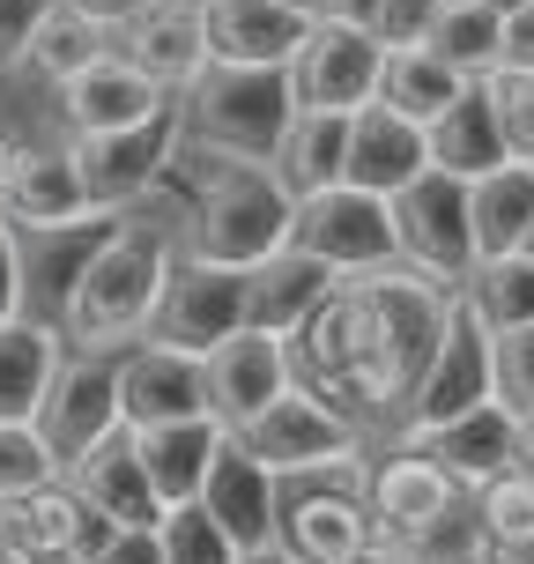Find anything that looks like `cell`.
Instances as JSON below:
<instances>
[{"label": "cell", "mask_w": 534, "mask_h": 564, "mask_svg": "<svg viewBox=\"0 0 534 564\" xmlns=\"http://www.w3.org/2000/svg\"><path fill=\"white\" fill-rule=\"evenodd\" d=\"M453 305H460V282H438L408 260L341 275L319 297V312L290 335L297 379L319 401H335L371 446H386L446 341Z\"/></svg>", "instance_id": "cell-1"}, {"label": "cell", "mask_w": 534, "mask_h": 564, "mask_svg": "<svg viewBox=\"0 0 534 564\" xmlns=\"http://www.w3.org/2000/svg\"><path fill=\"white\" fill-rule=\"evenodd\" d=\"M186 260V224L178 208H156L141 200L127 216H112V230L83 253V268L59 290V335L67 349H89V357H119L149 341L156 327V305H164L171 268Z\"/></svg>", "instance_id": "cell-2"}, {"label": "cell", "mask_w": 534, "mask_h": 564, "mask_svg": "<svg viewBox=\"0 0 534 564\" xmlns=\"http://www.w3.org/2000/svg\"><path fill=\"white\" fill-rule=\"evenodd\" d=\"M164 186H186L178 224H186V253L216 260V268H268L297 230V194L282 186L275 164L260 156H230L208 141H178Z\"/></svg>", "instance_id": "cell-3"}, {"label": "cell", "mask_w": 534, "mask_h": 564, "mask_svg": "<svg viewBox=\"0 0 534 564\" xmlns=\"http://www.w3.org/2000/svg\"><path fill=\"white\" fill-rule=\"evenodd\" d=\"M178 112H186V141L275 164L282 134L297 119V83H290V67H208L178 97Z\"/></svg>", "instance_id": "cell-4"}, {"label": "cell", "mask_w": 534, "mask_h": 564, "mask_svg": "<svg viewBox=\"0 0 534 564\" xmlns=\"http://www.w3.org/2000/svg\"><path fill=\"white\" fill-rule=\"evenodd\" d=\"M364 468H327V476H290L282 482V512H275V550L290 564H349L364 557L379 535L371 520V498H364Z\"/></svg>", "instance_id": "cell-5"}, {"label": "cell", "mask_w": 534, "mask_h": 564, "mask_svg": "<svg viewBox=\"0 0 534 564\" xmlns=\"http://www.w3.org/2000/svg\"><path fill=\"white\" fill-rule=\"evenodd\" d=\"M230 438L253 453L275 482H290V476H327V468H357V460H371V438L341 416L335 401L312 394L305 379H297L282 401H268V409H260L246 431H230Z\"/></svg>", "instance_id": "cell-6"}, {"label": "cell", "mask_w": 534, "mask_h": 564, "mask_svg": "<svg viewBox=\"0 0 534 564\" xmlns=\"http://www.w3.org/2000/svg\"><path fill=\"white\" fill-rule=\"evenodd\" d=\"M482 401H498V327H490V319L476 312V297L460 290L446 341H438V357H431L416 401H408V416H401V431L386 438V446H408V438H423V431H438V423H453V416H468V409H482Z\"/></svg>", "instance_id": "cell-7"}, {"label": "cell", "mask_w": 534, "mask_h": 564, "mask_svg": "<svg viewBox=\"0 0 534 564\" xmlns=\"http://www.w3.org/2000/svg\"><path fill=\"white\" fill-rule=\"evenodd\" d=\"M290 246L312 253L319 268L335 275H364V268H386L401 260V230H394V200L364 194V186H327V194H305L297 200V230Z\"/></svg>", "instance_id": "cell-8"}, {"label": "cell", "mask_w": 534, "mask_h": 564, "mask_svg": "<svg viewBox=\"0 0 534 564\" xmlns=\"http://www.w3.org/2000/svg\"><path fill=\"white\" fill-rule=\"evenodd\" d=\"M186 141V112L171 105L164 119L149 127H127V134H67L75 164H83V186L97 200V216H127L141 200H156V186L171 178V156Z\"/></svg>", "instance_id": "cell-9"}, {"label": "cell", "mask_w": 534, "mask_h": 564, "mask_svg": "<svg viewBox=\"0 0 534 564\" xmlns=\"http://www.w3.org/2000/svg\"><path fill=\"white\" fill-rule=\"evenodd\" d=\"M386 30L335 15V23H312L305 53L290 59V83H297V112H364L379 105V75H386Z\"/></svg>", "instance_id": "cell-10"}, {"label": "cell", "mask_w": 534, "mask_h": 564, "mask_svg": "<svg viewBox=\"0 0 534 564\" xmlns=\"http://www.w3.org/2000/svg\"><path fill=\"white\" fill-rule=\"evenodd\" d=\"M238 327H253V275L186 253L164 282V305H156L149 341H171V349H186V357H208V349L230 341Z\"/></svg>", "instance_id": "cell-11"}, {"label": "cell", "mask_w": 534, "mask_h": 564, "mask_svg": "<svg viewBox=\"0 0 534 564\" xmlns=\"http://www.w3.org/2000/svg\"><path fill=\"white\" fill-rule=\"evenodd\" d=\"M394 230H401V260L423 268V275L438 282H460L476 275V230H468V178H453V171H423L416 186H401L394 194Z\"/></svg>", "instance_id": "cell-12"}, {"label": "cell", "mask_w": 534, "mask_h": 564, "mask_svg": "<svg viewBox=\"0 0 534 564\" xmlns=\"http://www.w3.org/2000/svg\"><path fill=\"white\" fill-rule=\"evenodd\" d=\"M0 216L15 230H37V238H67V230H83V224H112V216H97V200L83 186V164H75L67 141H30V149H15L8 186H0Z\"/></svg>", "instance_id": "cell-13"}, {"label": "cell", "mask_w": 534, "mask_h": 564, "mask_svg": "<svg viewBox=\"0 0 534 564\" xmlns=\"http://www.w3.org/2000/svg\"><path fill=\"white\" fill-rule=\"evenodd\" d=\"M200 365H208V416L224 423V431H246L268 401H282L297 387L290 335H275V327H238V335L216 341Z\"/></svg>", "instance_id": "cell-14"}, {"label": "cell", "mask_w": 534, "mask_h": 564, "mask_svg": "<svg viewBox=\"0 0 534 564\" xmlns=\"http://www.w3.org/2000/svg\"><path fill=\"white\" fill-rule=\"evenodd\" d=\"M127 409H119V357H89V349H67V365H59L53 394L37 409V431H45V446H53L59 468H75L89 446H105Z\"/></svg>", "instance_id": "cell-15"}, {"label": "cell", "mask_w": 534, "mask_h": 564, "mask_svg": "<svg viewBox=\"0 0 534 564\" xmlns=\"http://www.w3.org/2000/svg\"><path fill=\"white\" fill-rule=\"evenodd\" d=\"M364 498H371V520H379V535L386 542H408L423 535L431 520H446L468 490L431 460L423 446H379L364 468Z\"/></svg>", "instance_id": "cell-16"}, {"label": "cell", "mask_w": 534, "mask_h": 564, "mask_svg": "<svg viewBox=\"0 0 534 564\" xmlns=\"http://www.w3.org/2000/svg\"><path fill=\"white\" fill-rule=\"evenodd\" d=\"M53 97H59L67 134H127V127H149V119H164L171 105H178V97H164L119 45L105 59H89L83 75L67 89H53Z\"/></svg>", "instance_id": "cell-17"}, {"label": "cell", "mask_w": 534, "mask_h": 564, "mask_svg": "<svg viewBox=\"0 0 534 564\" xmlns=\"http://www.w3.org/2000/svg\"><path fill=\"white\" fill-rule=\"evenodd\" d=\"M119 409L134 431L208 416V365L171 341H134V349H119Z\"/></svg>", "instance_id": "cell-18"}, {"label": "cell", "mask_w": 534, "mask_h": 564, "mask_svg": "<svg viewBox=\"0 0 534 564\" xmlns=\"http://www.w3.org/2000/svg\"><path fill=\"white\" fill-rule=\"evenodd\" d=\"M112 45L134 59L164 97H186V89L216 67V53H208V8H200V0H164V8H149L141 23L119 30Z\"/></svg>", "instance_id": "cell-19"}, {"label": "cell", "mask_w": 534, "mask_h": 564, "mask_svg": "<svg viewBox=\"0 0 534 564\" xmlns=\"http://www.w3.org/2000/svg\"><path fill=\"white\" fill-rule=\"evenodd\" d=\"M216 67H290L312 37V15L290 0H200Z\"/></svg>", "instance_id": "cell-20"}, {"label": "cell", "mask_w": 534, "mask_h": 564, "mask_svg": "<svg viewBox=\"0 0 534 564\" xmlns=\"http://www.w3.org/2000/svg\"><path fill=\"white\" fill-rule=\"evenodd\" d=\"M408 446H423L468 498H476L482 482L512 476V460H520V409H512V401H482V409L438 423V431H423V438H408Z\"/></svg>", "instance_id": "cell-21"}, {"label": "cell", "mask_w": 534, "mask_h": 564, "mask_svg": "<svg viewBox=\"0 0 534 564\" xmlns=\"http://www.w3.org/2000/svg\"><path fill=\"white\" fill-rule=\"evenodd\" d=\"M67 482H75V498H83L105 528H156V520H164V498H156V482L141 468V446H134L127 423H119L105 446H89L83 460L67 468Z\"/></svg>", "instance_id": "cell-22"}, {"label": "cell", "mask_w": 534, "mask_h": 564, "mask_svg": "<svg viewBox=\"0 0 534 564\" xmlns=\"http://www.w3.org/2000/svg\"><path fill=\"white\" fill-rule=\"evenodd\" d=\"M431 171V127L401 119L394 105H364L349 119V186L394 200L401 186H416Z\"/></svg>", "instance_id": "cell-23"}, {"label": "cell", "mask_w": 534, "mask_h": 564, "mask_svg": "<svg viewBox=\"0 0 534 564\" xmlns=\"http://www.w3.org/2000/svg\"><path fill=\"white\" fill-rule=\"evenodd\" d=\"M200 506L224 520V535L238 550H275V512H282V482L260 468L253 453L230 438L216 453V468H208V490H200Z\"/></svg>", "instance_id": "cell-24"}, {"label": "cell", "mask_w": 534, "mask_h": 564, "mask_svg": "<svg viewBox=\"0 0 534 564\" xmlns=\"http://www.w3.org/2000/svg\"><path fill=\"white\" fill-rule=\"evenodd\" d=\"M134 446H141V468H149V482H156V498L171 512V506H194L200 490H208V468L230 446V431L216 416H186V423H149V431H134Z\"/></svg>", "instance_id": "cell-25"}, {"label": "cell", "mask_w": 534, "mask_h": 564, "mask_svg": "<svg viewBox=\"0 0 534 564\" xmlns=\"http://www.w3.org/2000/svg\"><path fill=\"white\" fill-rule=\"evenodd\" d=\"M59 365H67L59 319H37V312L8 319V327H0V423H37Z\"/></svg>", "instance_id": "cell-26"}, {"label": "cell", "mask_w": 534, "mask_h": 564, "mask_svg": "<svg viewBox=\"0 0 534 564\" xmlns=\"http://www.w3.org/2000/svg\"><path fill=\"white\" fill-rule=\"evenodd\" d=\"M468 75L453 67L446 53H431L416 30H401L394 45H386V75H379V105H394L401 119H416V127H438V119L468 97Z\"/></svg>", "instance_id": "cell-27"}, {"label": "cell", "mask_w": 534, "mask_h": 564, "mask_svg": "<svg viewBox=\"0 0 534 564\" xmlns=\"http://www.w3.org/2000/svg\"><path fill=\"white\" fill-rule=\"evenodd\" d=\"M0 528H8V542L15 550H97V542L112 535L97 512L75 498V482H37V490H23V498H0Z\"/></svg>", "instance_id": "cell-28"}, {"label": "cell", "mask_w": 534, "mask_h": 564, "mask_svg": "<svg viewBox=\"0 0 534 564\" xmlns=\"http://www.w3.org/2000/svg\"><path fill=\"white\" fill-rule=\"evenodd\" d=\"M468 230H476V268L520 253L534 230V164H498L468 178Z\"/></svg>", "instance_id": "cell-29"}, {"label": "cell", "mask_w": 534, "mask_h": 564, "mask_svg": "<svg viewBox=\"0 0 534 564\" xmlns=\"http://www.w3.org/2000/svg\"><path fill=\"white\" fill-rule=\"evenodd\" d=\"M416 37L431 45V53H446L468 83H482V75L505 59V15L482 8V0H423Z\"/></svg>", "instance_id": "cell-30"}, {"label": "cell", "mask_w": 534, "mask_h": 564, "mask_svg": "<svg viewBox=\"0 0 534 564\" xmlns=\"http://www.w3.org/2000/svg\"><path fill=\"white\" fill-rule=\"evenodd\" d=\"M349 119L357 112H297L290 119V134H282V149H275V171L297 200L327 194V186L349 178Z\"/></svg>", "instance_id": "cell-31"}, {"label": "cell", "mask_w": 534, "mask_h": 564, "mask_svg": "<svg viewBox=\"0 0 534 564\" xmlns=\"http://www.w3.org/2000/svg\"><path fill=\"white\" fill-rule=\"evenodd\" d=\"M335 268H319L312 253H297V246H282L268 268H253V327H275V335H297L312 312H319V297L335 290Z\"/></svg>", "instance_id": "cell-32"}, {"label": "cell", "mask_w": 534, "mask_h": 564, "mask_svg": "<svg viewBox=\"0 0 534 564\" xmlns=\"http://www.w3.org/2000/svg\"><path fill=\"white\" fill-rule=\"evenodd\" d=\"M431 164L453 171V178H482V171H498L512 164V149H505V127H498V105L482 97V83L453 105L438 127H431Z\"/></svg>", "instance_id": "cell-33"}, {"label": "cell", "mask_w": 534, "mask_h": 564, "mask_svg": "<svg viewBox=\"0 0 534 564\" xmlns=\"http://www.w3.org/2000/svg\"><path fill=\"white\" fill-rule=\"evenodd\" d=\"M105 53H112V30L89 23L83 8H67V0H59L53 15L37 23V37H30L23 75H37L45 89H67V83H75V75L89 67V59H105Z\"/></svg>", "instance_id": "cell-34"}, {"label": "cell", "mask_w": 534, "mask_h": 564, "mask_svg": "<svg viewBox=\"0 0 534 564\" xmlns=\"http://www.w3.org/2000/svg\"><path fill=\"white\" fill-rule=\"evenodd\" d=\"M468 297H476V312L498 327V335H512V327H534V260H527V253L482 260L476 275H468Z\"/></svg>", "instance_id": "cell-35"}, {"label": "cell", "mask_w": 534, "mask_h": 564, "mask_svg": "<svg viewBox=\"0 0 534 564\" xmlns=\"http://www.w3.org/2000/svg\"><path fill=\"white\" fill-rule=\"evenodd\" d=\"M156 542H164V564H238L246 550L224 535V520L200 506H171L164 520H156Z\"/></svg>", "instance_id": "cell-36"}, {"label": "cell", "mask_w": 534, "mask_h": 564, "mask_svg": "<svg viewBox=\"0 0 534 564\" xmlns=\"http://www.w3.org/2000/svg\"><path fill=\"white\" fill-rule=\"evenodd\" d=\"M482 97L498 105L512 164H534V67H490L482 75Z\"/></svg>", "instance_id": "cell-37"}, {"label": "cell", "mask_w": 534, "mask_h": 564, "mask_svg": "<svg viewBox=\"0 0 534 564\" xmlns=\"http://www.w3.org/2000/svg\"><path fill=\"white\" fill-rule=\"evenodd\" d=\"M67 468L53 460L45 431L37 423H0V498H23L37 482H59Z\"/></svg>", "instance_id": "cell-38"}, {"label": "cell", "mask_w": 534, "mask_h": 564, "mask_svg": "<svg viewBox=\"0 0 534 564\" xmlns=\"http://www.w3.org/2000/svg\"><path fill=\"white\" fill-rule=\"evenodd\" d=\"M476 520H482V542H520L534 535V482L512 468V476L482 482L476 490Z\"/></svg>", "instance_id": "cell-39"}, {"label": "cell", "mask_w": 534, "mask_h": 564, "mask_svg": "<svg viewBox=\"0 0 534 564\" xmlns=\"http://www.w3.org/2000/svg\"><path fill=\"white\" fill-rule=\"evenodd\" d=\"M498 401H512L520 416H534V327L498 335Z\"/></svg>", "instance_id": "cell-40"}, {"label": "cell", "mask_w": 534, "mask_h": 564, "mask_svg": "<svg viewBox=\"0 0 534 564\" xmlns=\"http://www.w3.org/2000/svg\"><path fill=\"white\" fill-rule=\"evenodd\" d=\"M53 8L59 0H0V67H8V75H23L30 37H37V23H45Z\"/></svg>", "instance_id": "cell-41"}, {"label": "cell", "mask_w": 534, "mask_h": 564, "mask_svg": "<svg viewBox=\"0 0 534 564\" xmlns=\"http://www.w3.org/2000/svg\"><path fill=\"white\" fill-rule=\"evenodd\" d=\"M30 312V268H23V230L0 216V327Z\"/></svg>", "instance_id": "cell-42"}, {"label": "cell", "mask_w": 534, "mask_h": 564, "mask_svg": "<svg viewBox=\"0 0 534 564\" xmlns=\"http://www.w3.org/2000/svg\"><path fill=\"white\" fill-rule=\"evenodd\" d=\"M89 564H164V542H156V528H112L89 550Z\"/></svg>", "instance_id": "cell-43"}, {"label": "cell", "mask_w": 534, "mask_h": 564, "mask_svg": "<svg viewBox=\"0 0 534 564\" xmlns=\"http://www.w3.org/2000/svg\"><path fill=\"white\" fill-rule=\"evenodd\" d=\"M67 8H83L89 23H105L119 37L127 23H141V15H149V8H164V0H67Z\"/></svg>", "instance_id": "cell-44"}, {"label": "cell", "mask_w": 534, "mask_h": 564, "mask_svg": "<svg viewBox=\"0 0 534 564\" xmlns=\"http://www.w3.org/2000/svg\"><path fill=\"white\" fill-rule=\"evenodd\" d=\"M498 67H534V0L505 15V59Z\"/></svg>", "instance_id": "cell-45"}, {"label": "cell", "mask_w": 534, "mask_h": 564, "mask_svg": "<svg viewBox=\"0 0 534 564\" xmlns=\"http://www.w3.org/2000/svg\"><path fill=\"white\" fill-rule=\"evenodd\" d=\"M290 8H305L312 23H335V15H357L364 23V0H290Z\"/></svg>", "instance_id": "cell-46"}, {"label": "cell", "mask_w": 534, "mask_h": 564, "mask_svg": "<svg viewBox=\"0 0 534 564\" xmlns=\"http://www.w3.org/2000/svg\"><path fill=\"white\" fill-rule=\"evenodd\" d=\"M482 564H534V535H520V542H490V550H482Z\"/></svg>", "instance_id": "cell-47"}, {"label": "cell", "mask_w": 534, "mask_h": 564, "mask_svg": "<svg viewBox=\"0 0 534 564\" xmlns=\"http://www.w3.org/2000/svg\"><path fill=\"white\" fill-rule=\"evenodd\" d=\"M8 564H89L83 550H8Z\"/></svg>", "instance_id": "cell-48"}, {"label": "cell", "mask_w": 534, "mask_h": 564, "mask_svg": "<svg viewBox=\"0 0 534 564\" xmlns=\"http://www.w3.org/2000/svg\"><path fill=\"white\" fill-rule=\"evenodd\" d=\"M349 564H408V550H401V542H371L364 557H349Z\"/></svg>", "instance_id": "cell-49"}, {"label": "cell", "mask_w": 534, "mask_h": 564, "mask_svg": "<svg viewBox=\"0 0 534 564\" xmlns=\"http://www.w3.org/2000/svg\"><path fill=\"white\" fill-rule=\"evenodd\" d=\"M512 468L534 482V416H520V460H512Z\"/></svg>", "instance_id": "cell-50"}, {"label": "cell", "mask_w": 534, "mask_h": 564, "mask_svg": "<svg viewBox=\"0 0 534 564\" xmlns=\"http://www.w3.org/2000/svg\"><path fill=\"white\" fill-rule=\"evenodd\" d=\"M238 564H290V557H282V550H246Z\"/></svg>", "instance_id": "cell-51"}, {"label": "cell", "mask_w": 534, "mask_h": 564, "mask_svg": "<svg viewBox=\"0 0 534 564\" xmlns=\"http://www.w3.org/2000/svg\"><path fill=\"white\" fill-rule=\"evenodd\" d=\"M8 164H15V141L0 134V186H8Z\"/></svg>", "instance_id": "cell-52"}, {"label": "cell", "mask_w": 534, "mask_h": 564, "mask_svg": "<svg viewBox=\"0 0 534 564\" xmlns=\"http://www.w3.org/2000/svg\"><path fill=\"white\" fill-rule=\"evenodd\" d=\"M482 8H498V15H512V8H527V0H482Z\"/></svg>", "instance_id": "cell-53"}, {"label": "cell", "mask_w": 534, "mask_h": 564, "mask_svg": "<svg viewBox=\"0 0 534 564\" xmlns=\"http://www.w3.org/2000/svg\"><path fill=\"white\" fill-rule=\"evenodd\" d=\"M8 550H15V542H8V528H0V564H8Z\"/></svg>", "instance_id": "cell-54"}, {"label": "cell", "mask_w": 534, "mask_h": 564, "mask_svg": "<svg viewBox=\"0 0 534 564\" xmlns=\"http://www.w3.org/2000/svg\"><path fill=\"white\" fill-rule=\"evenodd\" d=\"M520 253H527V260H534V230H527V246H520Z\"/></svg>", "instance_id": "cell-55"}]
</instances>
